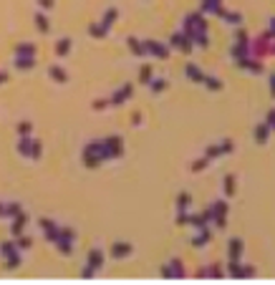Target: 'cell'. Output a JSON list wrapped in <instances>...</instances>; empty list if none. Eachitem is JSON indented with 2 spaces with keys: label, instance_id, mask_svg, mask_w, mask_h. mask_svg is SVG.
Segmentation results:
<instances>
[{
  "label": "cell",
  "instance_id": "1",
  "mask_svg": "<svg viewBox=\"0 0 275 285\" xmlns=\"http://www.w3.org/2000/svg\"><path fill=\"white\" fill-rule=\"evenodd\" d=\"M182 31H184L187 36H192V33H200V31H209L205 13H202V10H200V13H189V15L184 18V23H182Z\"/></svg>",
  "mask_w": 275,
  "mask_h": 285
},
{
  "label": "cell",
  "instance_id": "2",
  "mask_svg": "<svg viewBox=\"0 0 275 285\" xmlns=\"http://www.w3.org/2000/svg\"><path fill=\"white\" fill-rule=\"evenodd\" d=\"M144 43V53L146 56H154L157 61H167L169 58V43H162V40H154V38H146V40H141Z\"/></svg>",
  "mask_w": 275,
  "mask_h": 285
},
{
  "label": "cell",
  "instance_id": "3",
  "mask_svg": "<svg viewBox=\"0 0 275 285\" xmlns=\"http://www.w3.org/2000/svg\"><path fill=\"white\" fill-rule=\"evenodd\" d=\"M235 151V142L232 139H222L220 144H209L207 149H205V157L209 159V162H215V159H220V157H225V154H232Z\"/></svg>",
  "mask_w": 275,
  "mask_h": 285
},
{
  "label": "cell",
  "instance_id": "4",
  "mask_svg": "<svg viewBox=\"0 0 275 285\" xmlns=\"http://www.w3.org/2000/svg\"><path fill=\"white\" fill-rule=\"evenodd\" d=\"M255 273L258 270L252 265H242V260H230V265H227V275L235 280H250V278H255Z\"/></svg>",
  "mask_w": 275,
  "mask_h": 285
},
{
  "label": "cell",
  "instance_id": "5",
  "mask_svg": "<svg viewBox=\"0 0 275 285\" xmlns=\"http://www.w3.org/2000/svg\"><path fill=\"white\" fill-rule=\"evenodd\" d=\"M101 146H103V159H119V157H124V139L121 137L103 139Z\"/></svg>",
  "mask_w": 275,
  "mask_h": 285
},
{
  "label": "cell",
  "instance_id": "6",
  "mask_svg": "<svg viewBox=\"0 0 275 285\" xmlns=\"http://www.w3.org/2000/svg\"><path fill=\"white\" fill-rule=\"evenodd\" d=\"M169 48H174V51H182V53H192L195 51V43L189 40V36L184 31H177L169 36Z\"/></svg>",
  "mask_w": 275,
  "mask_h": 285
},
{
  "label": "cell",
  "instance_id": "7",
  "mask_svg": "<svg viewBox=\"0 0 275 285\" xmlns=\"http://www.w3.org/2000/svg\"><path fill=\"white\" fill-rule=\"evenodd\" d=\"M227 273H225V268L222 265H217V262H212V265H207V268H202V270H197L195 273V278H200V280H207V278H212V280H222Z\"/></svg>",
  "mask_w": 275,
  "mask_h": 285
},
{
  "label": "cell",
  "instance_id": "8",
  "mask_svg": "<svg viewBox=\"0 0 275 285\" xmlns=\"http://www.w3.org/2000/svg\"><path fill=\"white\" fill-rule=\"evenodd\" d=\"M134 96V83H124L119 91H114V96L109 99V106H121L124 101H129Z\"/></svg>",
  "mask_w": 275,
  "mask_h": 285
},
{
  "label": "cell",
  "instance_id": "9",
  "mask_svg": "<svg viewBox=\"0 0 275 285\" xmlns=\"http://www.w3.org/2000/svg\"><path fill=\"white\" fill-rule=\"evenodd\" d=\"M238 63V69H242V71H250V73H263L265 71V66H263V58H252V56H247V58H242V61H235Z\"/></svg>",
  "mask_w": 275,
  "mask_h": 285
},
{
  "label": "cell",
  "instance_id": "10",
  "mask_svg": "<svg viewBox=\"0 0 275 285\" xmlns=\"http://www.w3.org/2000/svg\"><path fill=\"white\" fill-rule=\"evenodd\" d=\"M242 250H245L242 237H230V243H227V257H230V260H242Z\"/></svg>",
  "mask_w": 275,
  "mask_h": 285
},
{
  "label": "cell",
  "instance_id": "11",
  "mask_svg": "<svg viewBox=\"0 0 275 285\" xmlns=\"http://www.w3.org/2000/svg\"><path fill=\"white\" fill-rule=\"evenodd\" d=\"M132 252H134V245H132V243H124V240H119V243L111 245V257H116V260L129 257Z\"/></svg>",
  "mask_w": 275,
  "mask_h": 285
},
{
  "label": "cell",
  "instance_id": "12",
  "mask_svg": "<svg viewBox=\"0 0 275 285\" xmlns=\"http://www.w3.org/2000/svg\"><path fill=\"white\" fill-rule=\"evenodd\" d=\"M209 240H212V227L209 225H205V227H200L197 230V235L192 237V248H205Z\"/></svg>",
  "mask_w": 275,
  "mask_h": 285
},
{
  "label": "cell",
  "instance_id": "13",
  "mask_svg": "<svg viewBox=\"0 0 275 285\" xmlns=\"http://www.w3.org/2000/svg\"><path fill=\"white\" fill-rule=\"evenodd\" d=\"M184 73H187V78L192 81V83H202V81H205V76H207L197 63H187V66H184Z\"/></svg>",
  "mask_w": 275,
  "mask_h": 285
},
{
  "label": "cell",
  "instance_id": "14",
  "mask_svg": "<svg viewBox=\"0 0 275 285\" xmlns=\"http://www.w3.org/2000/svg\"><path fill=\"white\" fill-rule=\"evenodd\" d=\"M230 53H232V61L247 58V56H250V40H247V43H238V40H235V43H232V51H230Z\"/></svg>",
  "mask_w": 275,
  "mask_h": 285
},
{
  "label": "cell",
  "instance_id": "15",
  "mask_svg": "<svg viewBox=\"0 0 275 285\" xmlns=\"http://www.w3.org/2000/svg\"><path fill=\"white\" fill-rule=\"evenodd\" d=\"M222 8H225L222 0H202V5H200V10H202L205 15H220Z\"/></svg>",
  "mask_w": 275,
  "mask_h": 285
},
{
  "label": "cell",
  "instance_id": "16",
  "mask_svg": "<svg viewBox=\"0 0 275 285\" xmlns=\"http://www.w3.org/2000/svg\"><path fill=\"white\" fill-rule=\"evenodd\" d=\"M146 86H149V91L154 94V96H162L167 89H169V81L167 78H162V76H154L149 83H146Z\"/></svg>",
  "mask_w": 275,
  "mask_h": 285
},
{
  "label": "cell",
  "instance_id": "17",
  "mask_svg": "<svg viewBox=\"0 0 275 285\" xmlns=\"http://www.w3.org/2000/svg\"><path fill=\"white\" fill-rule=\"evenodd\" d=\"M252 134H255V142H258V144H268V139H270V134H273V129L263 121V124L255 126V131H252Z\"/></svg>",
  "mask_w": 275,
  "mask_h": 285
},
{
  "label": "cell",
  "instance_id": "18",
  "mask_svg": "<svg viewBox=\"0 0 275 285\" xmlns=\"http://www.w3.org/2000/svg\"><path fill=\"white\" fill-rule=\"evenodd\" d=\"M217 18H222L225 23H230V26H242V15H240L238 10H225V8H222Z\"/></svg>",
  "mask_w": 275,
  "mask_h": 285
},
{
  "label": "cell",
  "instance_id": "19",
  "mask_svg": "<svg viewBox=\"0 0 275 285\" xmlns=\"http://www.w3.org/2000/svg\"><path fill=\"white\" fill-rule=\"evenodd\" d=\"M222 189H225V197H227V200H230V197H235V192H238V179H235V174H225Z\"/></svg>",
  "mask_w": 275,
  "mask_h": 285
},
{
  "label": "cell",
  "instance_id": "20",
  "mask_svg": "<svg viewBox=\"0 0 275 285\" xmlns=\"http://www.w3.org/2000/svg\"><path fill=\"white\" fill-rule=\"evenodd\" d=\"M169 268H172V275H174V280H184V278H187L184 262H182L179 257H172V260H169Z\"/></svg>",
  "mask_w": 275,
  "mask_h": 285
},
{
  "label": "cell",
  "instance_id": "21",
  "mask_svg": "<svg viewBox=\"0 0 275 285\" xmlns=\"http://www.w3.org/2000/svg\"><path fill=\"white\" fill-rule=\"evenodd\" d=\"M126 46L132 48V53H134L137 58H144V56H146V53H144V43H141L139 38H134V36H129V38H126Z\"/></svg>",
  "mask_w": 275,
  "mask_h": 285
},
{
  "label": "cell",
  "instance_id": "22",
  "mask_svg": "<svg viewBox=\"0 0 275 285\" xmlns=\"http://www.w3.org/2000/svg\"><path fill=\"white\" fill-rule=\"evenodd\" d=\"M189 207H192V194H189V192H179L177 194V212H184Z\"/></svg>",
  "mask_w": 275,
  "mask_h": 285
},
{
  "label": "cell",
  "instance_id": "23",
  "mask_svg": "<svg viewBox=\"0 0 275 285\" xmlns=\"http://www.w3.org/2000/svg\"><path fill=\"white\" fill-rule=\"evenodd\" d=\"M209 210H212L215 217H227V202L225 200H215L212 205H209ZM215 217H212V220H215Z\"/></svg>",
  "mask_w": 275,
  "mask_h": 285
},
{
  "label": "cell",
  "instance_id": "24",
  "mask_svg": "<svg viewBox=\"0 0 275 285\" xmlns=\"http://www.w3.org/2000/svg\"><path fill=\"white\" fill-rule=\"evenodd\" d=\"M152 78H154V69H152L149 63H144L141 69H139V83H144V86H146Z\"/></svg>",
  "mask_w": 275,
  "mask_h": 285
},
{
  "label": "cell",
  "instance_id": "25",
  "mask_svg": "<svg viewBox=\"0 0 275 285\" xmlns=\"http://www.w3.org/2000/svg\"><path fill=\"white\" fill-rule=\"evenodd\" d=\"M202 86H205L207 91H222V81H220V78H215V76H205Z\"/></svg>",
  "mask_w": 275,
  "mask_h": 285
},
{
  "label": "cell",
  "instance_id": "26",
  "mask_svg": "<svg viewBox=\"0 0 275 285\" xmlns=\"http://www.w3.org/2000/svg\"><path fill=\"white\" fill-rule=\"evenodd\" d=\"M89 265H91L94 270H99V268L103 265V252H101V250H91V252H89Z\"/></svg>",
  "mask_w": 275,
  "mask_h": 285
},
{
  "label": "cell",
  "instance_id": "27",
  "mask_svg": "<svg viewBox=\"0 0 275 285\" xmlns=\"http://www.w3.org/2000/svg\"><path fill=\"white\" fill-rule=\"evenodd\" d=\"M116 18H119V10H116V8H109L106 13H103V20H101V23L106 26V28H111V23H116Z\"/></svg>",
  "mask_w": 275,
  "mask_h": 285
},
{
  "label": "cell",
  "instance_id": "28",
  "mask_svg": "<svg viewBox=\"0 0 275 285\" xmlns=\"http://www.w3.org/2000/svg\"><path fill=\"white\" fill-rule=\"evenodd\" d=\"M89 31H91V36H94V38H103V36L109 33V28L103 26V23H96V26H91Z\"/></svg>",
  "mask_w": 275,
  "mask_h": 285
},
{
  "label": "cell",
  "instance_id": "29",
  "mask_svg": "<svg viewBox=\"0 0 275 285\" xmlns=\"http://www.w3.org/2000/svg\"><path fill=\"white\" fill-rule=\"evenodd\" d=\"M235 40H238V43H247V40H250V33H247L242 26H235Z\"/></svg>",
  "mask_w": 275,
  "mask_h": 285
},
{
  "label": "cell",
  "instance_id": "30",
  "mask_svg": "<svg viewBox=\"0 0 275 285\" xmlns=\"http://www.w3.org/2000/svg\"><path fill=\"white\" fill-rule=\"evenodd\" d=\"M189 217H192V212H189V210H184V212H177V225L179 227H184V225H189Z\"/></svg>",
  "mask_w": 275,
  "mask_h": 285
},
{
  "label": "cell",
  "instance_id": "31",
  "mask_svg": "<svg viewBox=\"0 0 275 285\" xmlns=\"http://www.w3.org/2000/svg\"><path fill=\"white\" fill-rule=\"evenodd\" d=\"M207 167H209V159H207V157H202V159L192 162V172H205Z\"/></svg>",
  "mask_w": 275,
  "mask_h": 285
},
{
  "label": "cell",
  "instance_id": "32",
  "mask_svg": "<svg viewBox=\"0 0 275 285\" xmlns=\"http://www.w3.org/2000/svg\"><path fill=\"white\" fill-rule=\"evenodd\" d=\"M159 275H162L164 280H174V275H172V268H169V262H167V265H162Z\"/></svg>",
  "mask_w": 275,
  "mask_h": 285
},
{
  "label": "cell",
  "instance_id": "33",
  "mask_svg": "<svg viewBox=\"0 0 275 285\" xmlns=\"http://www.w3.org/2000/svg\"><path fill=\"white\" fill-rule=\"evenodd\" d=\"M265 124H268L270 129H275V108H270V111H268V116H265Z\"/></svg>",
  "mask_w": 275,
  "mask_h": 285
},
{
  "label": "cell",
  "instance_id": "34",
  "mask_svg": "<svg viewBox=\"0 0 275 285\" xmlns=\"http://www.w3.org/2000/svg\"><path fill=\"white\" fill-rule=\"evenodd\" d=\"M69 48H71V40H69V38H66V40H61V43H58V53H61V56H63V53H66Z\"/></svg>",
  "mask_w": 275,
  "mask_h": 285
},
{
  "label": "cell",
  "instance_id": "35",
  "mask_svg": "<svg viewBox=\"0 0 275 285\" xmlns=\"http://www.w3.org/2000/svg\"><path fill=\"white\" fill-rule=\"evenodd\" d=\"M51 76H53L56 81H66V73H63L61 69H51Z\"/></svg>",
  "mask_w": 275,
  "mask_h": 285
},
{
  "label": "cell",
  "instance_id": "36",
  "mask_svg": "<svg viewBox=\"0 0 275 285\" xmlns=\"http://www.w3.org/2000/svg\"><path fill=\"white\" fill-rule=\"evenodd\" d=\"M141 124V114L137 111V114H132V126H139Z\"/></svg>",
  "mask_w": 275,
  "mask_h": 285
},
{
  "label": "cell",
  "instance_id": "37",
  "mask_svg": "<svg viewBox=\"0 0 275 285\" xmlns=\"http://www.w3.org/2000/svg\"><path fill=\"white\" fill-rule=\"evenodd\" d=\"M270 96H273V99H275V73H273V76H270Z\"/></svg>",
  "mask_w": 275,
  "mask_h": 285
},
{
  "label": "cell",
  "instance_id": "38",
  "mask_svg": "<svg viewBox=\"0 0 275 285\" xmlns=\"http://www.w3.org/2000/svg\"><path fill=\"white\" fill-rule=\"evenodd\" d=\"M40 3H43L46 8H51V5H53V0H40Z\"/></svg>",
  "mask_w": 275,
  "mask_h": 285
},
{
  "label": "cell",
  "instance_id": "39",
  "mask_svg": "<svg viewBox=\"0 0 275 285\" xmlns=\"http://www.w3.org/2000/svg\"><path fill=\"white\" fill-rule=\"evenodd\" d=\"M270 28H273V31H275V15H273V18H270Z\"/></svg>",
  "mask_w": 275,
  "mask_h": 285
},
{
  "label": "cell",
  "instance_id": "40",
  "mask_svg": "<svg viewBox=\"0 0 275 285\" xmlns=\"http://www.w3.org/2000/svg\"><path fill=\"white\" fill-rule=\"evenodd\" d=\"M273 131H275V129H273Z\"/></svg>",
  "mask_w": 275,
  "mask_h": 285
}]
</instances>
